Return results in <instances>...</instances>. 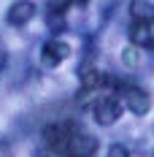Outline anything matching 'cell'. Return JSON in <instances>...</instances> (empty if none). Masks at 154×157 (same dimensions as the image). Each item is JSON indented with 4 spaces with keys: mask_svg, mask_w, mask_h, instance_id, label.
I'll list each match as a JSON object with an SVG mask.
<instances>
[{
    "mask_svg": "<svg viewBox=\"0 0 154 157\" xmlns=\"http://www.w3.org/2000/svg\"><path fill=\"white\" fill-rule=\"evenodd\" d=\"M116 117H119V106H116L114 100H106V103H100V106H97V119H100V122L111 125Z\"/></svg>",
    "mask_w": 154,
    "mask_h": 157,
    "instance_id": "6da1fadb",
    "label": "cell"
},
{
    "mask_svg": "<svg viewBox=\"0 0 154 157\" xmlns=\"http://www.w3.org/2000/svg\"><path fill=\"white\" fill-rule=\"evenodd\" d=\"M127 106L135 111V114H143V111L149 109V100H146V95H141V92L133 90V92L127 95Z\"/></svg>",
    "mask_w": 154,
    "mask_h": 157,
    "instance_id": "7a4b0ae2",
    "label": "cell"
},
{
    "mask_svg": "<svg viewBox=\"0 0 154 157\" xmlns=\"http://www.w3.org/2000/svg\"><path fill=\"white\" fill-rule=\"evenodd\" d=\"M133 16H152V6L143 3V0H133Z\"/></svg>",
    "mask_w": 154,
    "mask_h": 157,
    "instance_id": "3957f363",
    "label": "cell"
},
{
    "mask_svg": "<svg viewBox=\"0 0 154 157\" xmlns=\"http://www.w3.org/2000/svg\"><path fill=\"white\" fill-rule=\"evenodd\" d=\"M111 157H127V149H122V146H114V149H111Z\"/></svg>",
    "mask_w": 154,
    "mask_h": 157,
    "instance_id": "277c9868",
    "label": "cell"
}]
</instances>
